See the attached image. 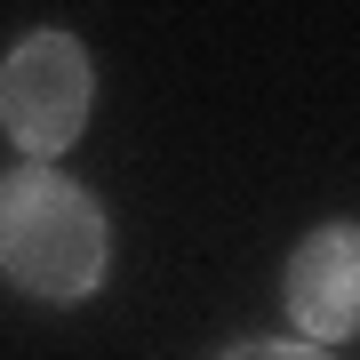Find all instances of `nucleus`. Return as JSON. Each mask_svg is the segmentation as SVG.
I'll return each instance as SVG.
<instances>
[{
	"label": "nucleus",
	"instance_id": "f257e3e1",
	"mask_svg": "<svg viewBox=\"0 0 360 360\" xmlns=\"http://www.w3.org/2000/svg\"><path fill=\"white\" fill-rule=\"evenodd\" d=\"M0 272L40 304H80L112 272V217L65 168L25 160L0 176Z\"/></svg>",
	"mask_w": 360,
	"mask_h": 360
},
{
	"label": "nucleus",
	"instance_id": "f03ea898",
	"mask_svg": "<svg viewBox=\"0 0 360 360\" xmlns=\"http://www.w3.org/2000/svg\"><path fill=\"white\" fill-rule=\"evenodd\" d=\"M89 104H96V65L72 32H32L8 49L0 65V129L8 144H25L32 160H49L89 129Z\"/></svg>",
	"mask_w": 360,
	"mask_h": 360
},
{
	"label": "nucleus",
	"instance_id": "7ed1b4c3",
	"mask_svg": "<svg viewBox=\"0 0 360 360\" xmlns=\"http://www.w3.org/2000/svg\"><path fill=\"white\" fill-rule=\"evenodd\" d=\"M288 321L304 345H345L360 336V224H321L288 257Z\"/></svg>",
	"mask_w": 360,
	"mask_h": 360
},
{
	"label": "nucleus",
	"instance_id": "20e7f679",
	"mask_svg": "<svg viewBox=\"0 0 360 360\" xmlns=\"http://www.w3.org/2000/svg\"><path fill=\"white\" fill-rule=\"evenodd\" d=\"M217 360H336V352L304 345V336H248V345H232V352H217Z\"/></svg>",
	"mask_w": 360,
	"mask_h": 360
}]
</instances>
